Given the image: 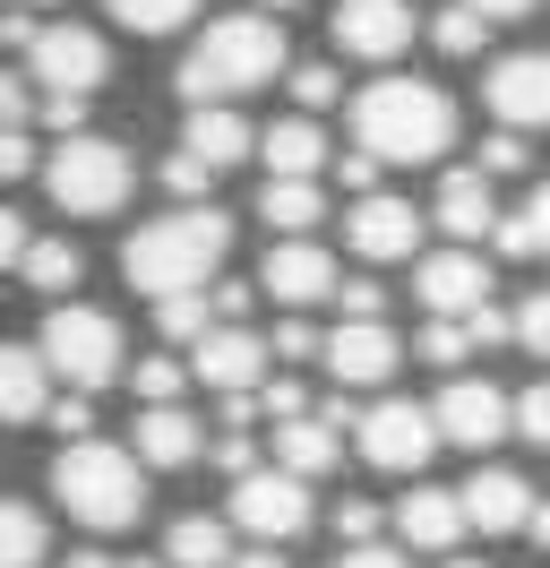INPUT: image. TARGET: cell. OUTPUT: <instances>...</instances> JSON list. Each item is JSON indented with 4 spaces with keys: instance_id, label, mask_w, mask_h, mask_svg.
Returning a JSON list of instances; mask_svg holds the SVG:
<instances>
[{
    "instance_id": "1",
    "label": "cell",
    "mask_w": 550,
    "mask_h": 568,
    "mask_svg": "<svg viewBox=\"0 0 550 568\" xmlns=\"http://www.w3.org/2000/svg\"><path fill=\"white\" fill-rule=\"evenodd\" d=\"M233 258V215L215 199H172V215H146L130 242H121V276L164 302V293H190V284H215V267Z\"/></svg>"
},
{
    "instance_id": "2",
    "label": "cell",
    "mask_w": 550,
    "mask_h": 568,
    "mask_svg": "<svg viewBox=\"0 0 550 568\" xmlns=\"http://www.w3.org/2000/svg\"><path fill=\"white\" fill-rule=\"evenodd\" d=\"M284 70H293V52H284L275 9H224V18L198 27L190 61L172 70V87H181V104H233L249 87H275Z\"/></svg>"
},
{
    "instance_id": "3",
    "label": "cell",
    "mask_w": 550,
    "mask_h": 568,
    "mask_svg": "<svg viewBox=\"0 0 550 568\" xmlns=\"http://www.w3.org/2000/svg\"><path fill=\"white\" fill-rule=\"evenodd\" d=\"M353 139L378 146L387 164H439L456 146V104L430 78H378L353 95Z\"/></svg>"
},
{
    "instance_id": "4",
    "label": "cell",
    "mask_w": 550,
    "mask_h": 568,
    "mask_svg": "<svg viewBox=\"0 0 550 568\" xmlns=\"http://www.w3.org/2000/svg\"><path fill=\"white\" fill-rule=\"evenodd\" d=\"M146 474L155 465L138 457V448H112V439H69L61 457H52V491H61V508L78 517L86 534H121L138 526V508H146Z\"/></svg>"
},
{
    "instance_id": "5",
    "label": "cell",
    "mask_w": 550,
    "mask_h": 568,
    "mask_svg": "<svg viewBox=\"0 0 550 568\" xmlns=\"http://www.w3.org/2000/svg\"><path fill=\"white\" fill-rule=\"evenodd\" d=\"M43 190H52V207H61V215H112V207H130L138 164H130V146H121V139L78 130V139H61L52 155H43Z\"/></svg>"
},
{
    "instance_id": "6",
    "label": "cell",
    "mask_w": 550,
    "mask_h": 568,
    "mask_svg": "<svg viewBox=\"0 0 550 568\" xmlns=\"http://www.w3.org/2000/svg\"><path fill=\"white\" fill-rule=\"evenodd\" d=\"M43 354H52V371H61V388H112L130 362H121V320L112 311H95V302H52L43 311Z\"/></svg>"
},
{
    "instance_id": "7",
    "label": "cell",
    "mask_w": 550,
    "mask_h": 568,
    "mask_svg": "<svg viewBox=\"0 0 550 568\" xmlns=\"http://www.w3.org/2000/svg\"><path fill=\"white\" fill-rule=\"evenodd\" d=\"M224 517H233L249 542H302L309 534V474H293V465H249V474H233Z\"/></svg>"
},
{
    "instance_id": "8",
    "label": "cell",
    "mask_w": 550,
    "mask_h": 568,
    "mask_svg": "<svg viewBox=\"0 0 550 568\" xmlns=\"http://www.w3.org/2000/svg\"><path fill=\"white\" fill-rule=\"evenodd\" d=\"M353 439H361V457L378 465V474H421L430 465V448H439V405H412V396H378L370 414L353 423Z\"/></svg>"
},
{
    "instance_id": "9",
    "label": "cell",
    "mask_w": 550,
    "mask_h": 568,
    "mask_svg": "<svg viewBox=\"0 0 550 568\" xmlns=\"http://www.w3.org/2000/svg\"><path fill=\"white\" fill-rule=\"evenodd\" d=\"M267 354H275V336H258L249 320H215L198 345H190V371H198V388L233 396V388H258V379H267Z\"/></svg>"
},
{
    "instance_id": "10",
    "label": "cell",
    "mask_w": 550,
    "mask_h": 568,
    "mask_svg": "<svg viewBox=\"0 0 550 568\" xmlns=\"http://www.w3.org/2000/svg\"><path fill=\"white\" fill-rule=\"evenodd\" d=\"M396 362H405V345H396V327H387V320H336V327H327L318 371H327L336 388H387Z\"/></svg>"
},
{
    "instance_id": "11",
    "label": "cell",
    "mask_w": 550,
    "mask_h": 568,
    "mask_svg": "<svg viewBox=\"0 0 550 568\" xmlns=\"http://www.w3.org/2000/svg\"><path fill=\"white\" fill-rule=\"evenodd\" d=\"M481 104H490V121L550 130V52H499L481 78Z\"/></svg>"
},
{
    "instance_id": "12",
    "label": "cell",
    "mask_w": 550,
    "mask_h": 568,
    "mask_svg": "<svg viewBox=\"0 0 550 568\" xmlns=\"http://www.w3.org/2000/svg\"><path fill=\"white\" fill-rule=\"evenodd\" d=\"M27 70L43 78V87H86V95H95L103 78H112V43H103L95 27H69V18H52V27L34 36Z\"/></svg>"
},
{
    "instance_id": "13",
    "label": "cell",
    "mask_w": 550,
    "mask_h": 568,
    "mask_svg": "<svg viewBox=\"0 0 550 568\" xmlns=\"http://www.w3.org/2000/svg\"><path fill=\"white\" fill-rule=\"evenodd\" d=\"M412 293H421V311L465 320V311L490 302V258H473V242H447V250H430V258L412 267Z\"/></svg>"
},
{
    "instance_id": "14",
    "label": "cell",
    "mask_w": 550,
    "mask_h": 568,
    "mask_svg": "<svg viewBox=\"0 0 550 568\" xmlns=\"http://www.w3.org/2000/svg\"><path fill=\"white\" fill-rule=\"evenodd\" d=\"M327 36H336V52H353V61H405L412 9L405 0H336Z\"/></svg>"
},
{
    "instance_id": "15",
    "label": "cell",
    "mask_w": 550,
    "mask_h": 568,
    "mask_svg": "<svg viewBox=\"0 0 550 568\" xmlns=\"http://www.w3.org/2000/svg\"><path fill=\"white\" fill-rule=\"evenodd\" d=\"M344 242H353V258H370V267L412 258V250H421V207L370 190V199H353V215H344Z\"/></svg>"
},
{
    "instance_id": "16",
    "label": "cell",
    "mask_w": 550,
    "mask_h": 568,
    "mask_svg": "<svg viewBox=\"0 0 550 568\" xmlns=\"http://www.w3.org/2000/svg\"><path fill=\"white\" fill-rule=\"evenodd\" d=\"M430 405H439V430L456 439V448H490V439L516 430V396H499L490 379H447Z\"/></svg>"
},
{
    "instance_id": "17",
    "label": "cell",
    "mask_w": 550,
    "mask_h": 568,
    "mask_svg": "<svg viewBox=\"0 0 550 568\" xmlns=\"http://www.w3.org/2000/svg\"><path fill=\"white\" fill-rule=\"evenodd\" d=\"M258 284H267L284 311H302V302H336V284H344V276H336V258H327L318 242H302V233H293V242H275V250H267Z\"/></svg>"
},
{
    "instance_id": "18",
    "label": "cell",
    "mask_w": 550,
    "mask_h": 568,
    "mask_svg": "<svg viewBox=\"0 0 550 568\" xmlns=\"http://www.w3.org/2000/svg\"><path fill=\"white\" fill-rule=\"evenodd\" d=\"M465 526H473L465 491H439V483H421V491L396 499V534H405L412 551H456V542H465Z\"/></svg>"
},
{
    "instance_id": "19",
    "label": "cell",
    "mask_w": 550,
    "mask_h": 568,
    "mask_svg": "<svg viewBox=\"0 0 550 568\" xmlns=\"http://www.w3.org/2000/svg\"><path fill=\"white\" fill-rule=\"evenodd\" d=\"M130 448L155 465V474H172V465H198L206 457V430H198V414L172 396V405H146V414L130 423Z\"/></svg>"
},
{
    "instance_id": "20",
    "label": "cell",
    "mask_w": 550,
    "mask_h": 568,
    "mask_svg": "<svg viewBox=\"0 0 550 568\" xmlns=\"http://www.w3.org/2000/svg\"><path fill=\"white\" fill-rule=\"evenodd\" d=\"M52 354H43V336H18L9 354H0V405H9V423H43L52 414Z\"/></svg>"
},
{
    "instance_id": "21",
    "label": "cell",
    "mask_w": 550,
    "mask_h": 568,
    "mask_svg": "<svg viewBox=\"0 0 550 568\" xmlns=\"http://www.w3.org/2000/svg\"><path fill=\"white\" fill-rule=\"evenodd\" d=\"M490 181L499 173H439V199H430V224H439L447 242H481L490 224H499V199H490Z\"/></svg>"
},
{
    "instance_id": "22",
    "label": "cell",
    "mask_w": 550,
    "mask_h": 568,
    "mask_svg": "<svg viewBox=\"0 0 550 568\" xmlns=\"http://www.w3.org/2000/svg\"><path fill=\"white\" fill-rule=\"evenodd\" d=\"M465 508H473V534H524L533 526V491H524V474H508V465H481L473 483H465Z\"/></svg>"
},
{
    "instance_id": "23",
    "label": "cell",
    "mask_w": 550,
    "mask_h": 568,
    "mask_svg": "<svg viewBox=\"0 0 550 568\" xmlns=\"http://www.w3.org/2000/svg\"><path fill=\"white\" fill-rule=\"evenodd\" d=\"M181 146H198L215 164H241V155H258V130L233 104H181Z\"/></svg>"
},
{
    "instance_id": "24",
    "label": "cell",
    "mask_w": 550,
    "mask_h": 568,
    "mask_svg": "<svg viewBox=\"0 0 550 568\" xmlns=\"http://www.w3.org/2000/svg\"><path fill=\"white\" fill-rule=\"evenodd\" d=\"M164 560L172 568H233V517H172Z\"/></svg>"
},
{
    "instance_id": "25",
    "label": "cell",
    "mask_w": 550,
    "mask_h": 568,
    "mask_svg": "<svg viewBox=\"0 0 550 568\" xmlns=\"http://www.w3.org/2000/svg\"><path fill=\"white\" fill-rule=\"evenodd\" d=\"M258 155H267V173H327V164H336L309 112H293V121H267V139H258Z\"/></svg>"
},
{
    "instance_id": "26",
    "label": "cell",
    "mask_w": 550,
    "mask_h": 568,
    "mask_svg": "<svg viewBox=\"0 0 550 568\" xmlns=\"http://www.w3.org/2000/svg\"><path fill=\"white\" fill-rule=\"evenodd\" d=\"M275 465H293V474H336V423L309 405L293 423H275Z\"/></svg>"
},
{
    "instance_id": "27",
    "label": "cell",
    "mask_w": 550,
    "mask_h": 568,
    "mask_svg": "<svg viewBox=\"0 0 550 568\" xmlns=\"http://www.w3.org/2000/svg\"><path fill=\"white\" fill-rule=\"evenodd\" d=\"M258 215H267L275 233H309V224L327 215V199H318V173H267V190H258Z\"/></svg>"
},
{
    "instance_id": "28",
    "label": "cell",
    "mask_w": 550,
    "mask_h": 568,
    "mask_svg": "<svg viewBox=\"0 0 550 568\" xmlns=\"http://www.w3.org/2000/svg\"><path fill=\"white\" fill-rule=\"evenodd\" d=\"M206 327H215V293H206V284H190V293H164V302H155V336H164V345H181V354L198 345Z\"/></svg>"
},
{
    "instance_id": "29",
    "label": "cell",
    "mask_w": 550,
    "mask_h": 568,
    "mask_svg": "<svg viewBox=\"0 0 550 568\" xmlns=\"http://www.w3.org/2000/svg\"><path fill=\"white\" fill-rule=\"evenodd\" d=\"M78 276H86L78 242H34L27 258H18V284H27V293H52V302H61V293H69Z\"/></svg>"
},
{
    "instance_id": "30",
    "label": "cell",
    "mask_w": 550,
    "mask_h": 568,
    "mask_svg": "<svg viewBox=\"0 0 550 568\" xmlns=\"http://www.w3.org/2000/svg\"><path fill=\"white\" fill-rule=\"evenodd\" d=\"M430 43H439L447 61H473L481 43H490V9H473V0H456V9H439V18H430Z\"/></svg>"
},
{
    "instance_id": "31",
    "label": "cell",
    "mask_w": 550,
    "mask_h": 568,
    "mask_svg": "<svg viewBox=\"0 0 550 568\" xmlns=\"http://www.w3.org/2000/svg\"><path fill=\"white\" fill-rule=\"evenodd\" d=\"M103 9L130 36H172V27H190V9H206V0H103Z\"/></svg>"
},
{
    "instance_id": "32",
    "label": "cell",
    "mask_w": 550,
    "mask_h": 568,
    "mask_svg": "<svg viewBox=\"0 0 550 568\" xmlns=\"http://www.w3.org/2000/svg\"><path fill=\"white\" fill-rule=\"evenodd\" d=\"M43 560H52L43 508H34V499H9V560H0V568H43Z\"/></svg>"
},
{
    "instance_id": "33",
    "label": "cell",
    "mask_w": 550,
    "mask_h": 568,
    "mask_svg": "<svg viewBox=\"0 0 550 568\" xmlns=\"http://www.w3.org/2000/svg\"><path fill=\"white\" fill-rule=\"evenodd\" d=\"M198 371H190V354H146V362H130V388H138V405H172V396L190 388Z\"/></svg>"
},
{
    "instance_id": "34",
    "label": "cell",
    "mask_w": 550,
    "mask_h": 568,
    "mask_svg": "<svg viewBox=\"0 0 550 568\" xmlns=\"http://www.w3.org/2000/svg\"><path fill=\"white\" fill-rule=\"evenodd\" d=\"M412 354H421V362H439V371H456V362L473 354V320H447V311H430V327L412 336Z\"/></svg>"
},
{
    "instance_id": "35",
    "label": "cell",
    "mask_w": 550,
    "mask_h": 568,
    "mask_svg": "<svg viewBox=\"0 0 550 568\" xmlns=\"http://www.w3.org/2000/svg\"><path fill=\"white\" fill-rule=\"evenodd\" d=\"M215 173H224V164L198 155V146H172V155H164V190H172V199H215Z\"/></svg>"
},
{
    "instance_id": "36",
    "label": "cell",
    "mask_w": 550,
    "mask_h": 568,
    "mask_svg": "<svg viewBox=\"0 0 550 568\" xmlns=\"http://www.w3.org/2000/svg\"><path fill=\"white\" fill-rule=\"evenodd\" d=\"M284 87H293V104H302V112H327L344 95V87H336V61H293Z\"/></svg>"
},
{
    "instance_id": "37",
    "label": "cell",
    "mask_w": 550,
    "mask_h": 568,
    "mask_svg": "<svg viewBox=\"0 0 550 568\" xmlns=\"http://www.w3.org/2000/svg\"><path fill=\"white\" fill-rule=\"evenodd\" d=\"M34 121H43L52 139H78V130H86V87H43Z\"/></svg>"
},
{
    "instance_id": "38",
    "label": "cell",
    "mask_w": 550,
    "mask_h": 568,
    "mask_svg": "<svg viewBox=\"0 0 550 568\" xmlns=\"http://www.w3.org/2000/svg\"><path fill=\"white\" fill-rule=\"evenodd\" d=\"M378 173H387V155H378V146H361V139H353V146L336 155V190H353V199H370V190H378Z\"/></svg>"
},
{
    "instance_id": "39",
    "label": "cell",
    "mask_w": 550,
    "mask_h": 568,
    "mask_svg": "<svg viewBox=\"0 0 550 568\" xmlns=\"http://www.w3.org/2000/svg\"><path fill=\"white\" fill-rule=\"evenodd\" d=\"M336 320H387V284L344 276V284H336Z\"/></svg>"
},
{
    "instance_id": "40",
    "label": "cell",
    "mask_w": 550,
    "mask_h": 568,
    "mask_svg": "<svg viewBox=\"0 0 550 568\" xmlns=\"http://www.w3.org/2000/svg\"><path fill=\"white\" fill-rule=\"evenodd\" d=\"M481 173H524V130H516V121H499V130L481 139Z\"/></svg>"
},
{
    "instance_id": "41",
    "label": "cell",
    "mask_w": 550,
    "mask_h": 568,
    "mask_svg": "<svg viewBox=\"0 0 550 568\" xmlns=\"http://www.w3.org/2000/svg\"><path fill=\"white\" fill-rule=\"evenodd\" d=\"M490 250H499V258H533V250H542L533 215H524V207H516V215H499V224H490Z\"/></svg>"
},
{
    "instance_id": "42",
    "label": "cell",
    "mask_w": 550,
    "mask_h": 568,
    "mask_svg": "<svg viewBox=\"0 0 550 568\" xmlns=\"http://www.w3.org/2000/svg\"><path fill=\"white\" fill-rule=\"evenodd\" d=\"M0 173H9V181L43 173V164H34V121H9V139H0Z\"/></svg>"
},
{
    "instance_id": "43",
    "label": "cell",
    "mask_w": 550,
    "mask_h": 568,
    "mask_svg": "<svg viewBox=\"0 0 550 568\" xmlns=\"http://www.w3.org/2000/svg\"><path fill=\"white\" fill-rule=\"evenodd\" d=\"M318 354H327V336L309 320H275V362H318Z\"/></svg>"
},
{
    "instance_id": "44",
    "label": "cell",
    "mask_w": 550,
    "mask_h": 568,
    "mask_svg": "<svg viewBox=\"0 0 550 568\" xmlns=\"http://www.w3.org/2000/svg\"><path fill=\"white\" fill-rule=\"evenodd\" d=\"M516 430H524L533 448H550V388H542V379H533V388L516 396Z\"/></svg>"
},
{
    "instance_id": "45",
    "label": "cell",
    "mask_w": 550,
    "mask_h": 568,
    "mask_svg": "<svg viewBox=\"0 0 550 568\" xmlns=\"http://www.w3.org/2000/svg\"><path fill=\"white\" fill-rule=\"evenodd\" d=\"M516 345H524V354H550V293H533V302L516 311Z\"/></svg>"
},
{
    "instance_id": "46",
    "label": "cell",
    "mask_w": 550,
    "mask_h": 568,
    "mask_svg": "<svg viewBox=\"0 0 550 568\" xmlns=\"http://www.w3.org/2000/svg\"><path fill=\"white\" fill-rule=\"evenodd\" d=\"M43 423L61 430V439H86V430H95V405H86V388H69L61 405H52V414H43Z\"/></svg>"
},
{
    "instance_id": "47",
    "label": "cell",
    "mask_w": 550,
    "mask_h": 568,
    "mask_svg": "<svg viewBox=\"0 0 550 568\" xmlns=\"http://www.w3.org/2000/svg\"><path fill=\"white\" fill-rule=\"evenodd\" d=\"M206 457H215V474H249V465H258V448H249V430H233V423H224V439H215Z\"/></svg>"
},
{
    "instance_id": "48",
    "label": "cell",
    "mask_w": 550,
    "mask_h": 568,
    "mask_svg": "<svg viewBox=\"0 0 550 568\" xmlns=\"http://www.w3.org/2000/svg\"><path fill=\"white\" fill-rule=\"evenodd\" d=\"M465 320H473V345H516V311H499V302H481Z\"/></svg>"
},
{
    "instance_id": "49",
    "label": "cell",
    "mask_w": 550,
    "mask_h": 568,
    "mask_svg": "<svg viewBox=\"0 0 550 568\" xmlns=\"http://www.w3.org/2000/svg\"><path fill=\"white\" fill-rule=\"evenodd\" d=\"M405 551H412V542H353V551H344L336 568H412Z\"/></svg>"
},
{
    "instance_id": "50",
    "label": "cell",
    "mask_w": 550,
    "mask_h": 568,
    "mask_svg": "<svg viewBox=\"0 0 550 568\" xmlns=\"http://www.w3.org/2000/svg\"><path fill=\"white\" fill-rule=\"evenodd\" d=\"M336 534H344V542H370V534H378V508H370V499H336Z\"/></svg>"
},
{
    "instance_id": "51",
    "label": "cell",
    "mask_w": 550,
    "mask_h": 568,
    "mask_svg": "<svg viewBox=\"0 0 550 568\" xmlns=\"http://www.w3.org/2000/svg\"><path fill=\"white\" fill-rule=\"evenodd\" d=\"M206 293H215V320H249V302H258L267 284L249 276V284H206Z\"/></svg>"
},
{
    "instance_id": "52",
    "label": "cell",
    "mask_w": 550,
    "mask_h": 568,
    "mask_svg": "<svg viewBox=\"0 0 550 568\" xmlns=\"http://www.w3.org/2000/svg\"><path fill=\"white\" fill-rule=\"evenodd\" d=\"M293 414H309L302 379H267V423H293Z\"/></svg>"
},
{
    "instance_id": "53",
    "label": "cell",
    "mask_w": 550,
    "mask_h": 568,
    "mask_svg": "<svg viewBox=\"0 0 550 568\" xmlns=\"http://www.w3.org/2000/svg\"><path fill=\"white\" fill-rule=\"evenodd\" d=\"M0 250H9V276H18V258L34 250V233H27V215H18V207L0 215Z\"/></svg>"
},
{
    "instance_id": "54",
    "label": "cell",
    "mask_w": 550,
    "mask_h": 568,
    "mask_svg": "<svg viewBox=\"0 0 550 568\" xmlns=\"http://www.w3.org/2000/svg\"><path fill=\"white\" fill-rule=\"evenodd\" d=\"M275 551H284V542H249V551H233V568H284Z\"/></svg>"
},
{
    "instance_id": "55",
    "label": "cell",
    "mask_w": 550,
    "mask_h": 568,
    "mask_svg": "<svg viewBox=\"0 0 550 568\" xmlns=\"http://www.w3.org/2000/svg\"><path fill=\"white\" fill-rule=\"evenodd\" d=\"M524 215H533V233H542V250H550V181L533 190V199H524Z\"/></svg>"
},
{
    "instance_id": "56",
    "label": "cell",
    "mask_w": 550,
    "mask_h": 568,
    "mask_svg": "<svg viewBox=\"0 0 550 568\" xmlns=\"http://www.w3.org/2000/svg\"><path fill=\"white\" fill-rule=\"evenodd\" d=\"M61 568H121V560H112V551H95V542H86V551H61Z\"/></svg>"
},
{
    "instance_id": "57",
    "label": "cell",
    "mask_w": 550,
    "mask_h": 568,
    "mask_svg": "<svg viewBox=\"0 0 550 568\" xmlns=\"http://www.w3.org/2000/svg\"><path fill=\"white\" fill-rule=\"evenodd\" d=\"M473 9H490V18H533L542 0H473Z\"/></svg>"
},
{
    "instance_id": "58",
    "label": "cell",
    "mask_w": 550,
    "mask_h": 568,
    "mask_svg": "<svg viewBox=\"0 0 550 568\" xmlns=\"http://www.w3.org/2000/svg\"><path fill=\"white\" fill-rule=\"evenodd\" d=\"M524 534H533V551H550V499H533V526Z\"/></svg>"
},
{
    "instance_id": "59",
    "label": "cell",
    "mask_w": 550,
    "mask_h": 568,
    "mask_svg": "<svg viewBox=\"0 0 550 568\" xmlns=\"http://www.w3.org/2000/svg\"><path fill=\"white\" fill-rule=\"evenodd\" d=\"M9 9H61V0H9Z\"/></svg>"
},
{
    "instance_id": "60",
    "label": "cell",
    "mask_w": 550,
    "mask_h": 568,
    "mask_svg": "<svg viewBox=\"0 0 550 568\" xmlns=\"http://www.w3.org/2000/svg\"><path fill=\"white\" fill-rule=\"evenodd\" d=\"M121 568H172V560H121Z\"/></svg>"
},
{
    "instance_id": "61",
    "label": "cell",
    "mask_w": 550,
    "mask_h": 568,
    "mask_svg": "<svg viewBox=\"0 0 550 568\" xmlns=\"http://www.w3.org/2000/svg\"><path fill=\"white\" fill-rule=\"evenodd\" d=\"M258 9H302V0H258Z\"/></svg>"
},
{
    "instance_id": "62",
    "label": "cell",
    "mask_w": 550,
    "mask_h": 568,
    "mask_svg": "<svg viewBox=\"0 0 550 568\" xmlns=\"http://www.w3.org/2000/svg\"><path fill=\"white\" fill-rule=\"evenodd\" d=\"M447 568H490V560H447Z\"/></svg>"
}]
</instances>
